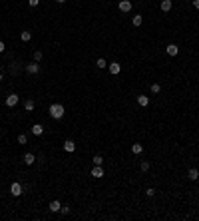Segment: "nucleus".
<instances>
[{
	"mask_svg": "<svg viewBox=\"0 0 199 221\" xmlns=\"http://www.w3.org/2000/svg\"><path fill=\"white\" fill-rule=\"evenodd\" d=\"M193 6H195V10H199V0H193Z\"/></svg>",
	"mask_w": 199,
	"mask_h": 221,
	"instance_id": "c756f323",
	"label": "nucleus"
},
{
	"mask_svg": "<svg viewBox=\"0 0 199 221\" xmlns=\"http://www.w3.org/2000/svg\"><path fill=\"white\" fill-rule=\"evenodd\" d=\"M34 108H36V104H34V100H26V102H24V110H26V112H32Z\"/></svg>",
	"mask_w": 199,
	"mask_h": 221,
	"instance_id": "6ab92c4d",
	"label": "nucleus"
},
{
	"mask_svg": "<svg viewBox=\"0 0 199 221\" xmlns=\"http://www.w3.org/2000/svg\"><path fill=\"white\" fill-rule=\"evenodd\" d=\"M108 70H109V74H112V76H117L121 72V64L112 62V64H108Z\"/></svg>",
	"mask_w": 199,
	"mask_h": 221,
	"instance_id": "7ed1b4c3",
	"label": "nucleus"
},
{
	"mask_svg": "<svg viewBox=\"0 0 199 221\" xmlns=\"http://www.w3.org/2000/svg\"><path fill=\"white\" fill-rule=\"evenodd\" d=\"M141 151H143V146H141V143H132V154H133V155H139Z\"/></svg>",
	"mask_w": 199,
	"mask_h": 221,
	"instance_id": "dca6fc26",
	"label": "nucleus"
},
{
	"mask_svg": "<svg viewBox=\"0 0 199 221\" xmlns=\"http://www.w3.org/2000/svg\"><path fill=\"white\" fill-rule=\"evenodd\" d=\"M96 66H98L100 70H101V68H105V66H108V62H105L104 58H98V62H96Z\"/></svg>",
	"mask_w": 199,
	"mask_h": 221,
	"instance_id": "5701e85b",
	"label": "nucleus"
},
{
	"mask_svg": "<svg viewBox=\"0 0 199 221\" xmlns=\"http://www.w3.org/2000/svg\"><path fill=\"white\" fill-rule=\"evenodd\" d=\"M4 48H6V46H4V42H2V40H0V54H2V52H4Z\"/></svg>",
	"mask_w": 199,
	"mask_h": 221,
	"instance_id": "c85d7f7f",
	"label": "nucleus"
},
{
	"mask_svg": "<svg viewBox=\"0 0 199 221\" xmlns=\"http://www.w3.org/2000/svg\"><path fill=\"white\" fill-rule=\"evenodd\" d=\"M60 209H62V203L58 201V199L50 201V211H52V213H56V211H60Z\"/></svg>",
	"mask_w": 199,
	"mask_h": 221,
	"instance_id": "ddd939ff",
	"label": "nucleus"
},
{
	"mask_svg": "<svg viewBox=\"0 0 199 221\" xmlns=\"http://www.w3.org/2000/svg\"><path fill=\"white\" fill-rule=\"evenodd\" d=\"M165 52L169 54V56H177V54H179V46H177V44H167Z\"/></svg>",
	"mask_w": 199,
	"mask_h": 221,
	"instance_id": "6e6552de",
	"label": "nucleus"
},
{
	"mask_svg": "<svg viewBox=\"0 0 199 221\" xmlns=\"http://www.w3.org/2000/svg\"><path fill=\"white\" fill-rule=\"evenodd\" d=\"M161 92V86L159 84H151V94H159Z\"/></svg>",
	"mask_w": 199,
	"mask_h": 221,
	"instance_id": "4be33fe9",
	"label": "nucleus"
},
{
	"mask_svg": "<svg viewBox=\"0 0 199 221\" xmlns=\"http://www.w3.org/2000/svg\"><path fill=\"white\" fill-rule=\"evenodd\" d=\"M48 112H50V118H52V120H62L64 114H66V110H64V106H62V104H52Z\"/></svg>",
	"mask_w": 199,
	"mask_h": 221,
	"instance_id": "f257e3e1",
	"label": "nucleus"
},
{
	"mask_svg": "<svg viewBox=\"0 0 199 221\" xmlns=\"http://www.w3.org/2000/svg\"><path fill=\"white\" fill-rule=\"evenodd\" d=\"M60 213H62V215H68V213H70V207H68V205H66V207H62Z\"/></svg>",
	"mask_w": 199,
	"mask_h": 221,
	"instance_id": "cd10ccee",
	"label": "nucleus"
},
{
	"mask_svg": "<svg viewBox=\"0 0 199 221\" xmlns=\"http://www.w3.org/2000/svg\"><path fill=\"white\" fill-rule=\"evenodd\" d=\"M38 4H40V0H28V6H32V8H36Z\"/></svg>",
	"mask_w": 199,
	"mask_h": 221,
	"instance_id": "bb28decb",
	"label": "nucleus"
},
{
	"mask_svg": "<svg viewBox=\"0 0 199 221\" xmlns=\"http://www.w3.org/2000/svg\"><path fill=\"white\" fill-rule=\"evenodd\" d=\"M56 2H58V4H64V2H66V0H56Z\"/></svg>",
	"mask_w": 199,
	"mask_h": 221,
	"instance_id": "7c9ffc66",
	"label": "nucleus"
},
{
	"mask_svg": "<svg viewBox=\"0 0 199 221\" xmlns=\"http://www.w3.org/2000/svg\"><path fill=\"white\" fill-rule=\"evenodd\" d=\"M117 8H120L121 12H129L132 10V0H121V2L117 4Z\"/></svg>",
	"mask_w": 199,
	"mask_h": 221,
	"instance_id": "423d86ee",
	"label": "nucleus"
},
{
	"mask_svg": "<svg viewBox=\"0 0 199 221\" xmlns=\"http://www.w3.org/2000/svg\"><path fill=\"white\" fill-rule=\"evenodd\" d=\"M18 100H20L18 94H10V96L6 98V106H8V108H14V106L18 104Z\"/></svg>",
	"mask_w": 199,
	"mask_h": 221,
	"instance_id": "20e7f679",
	"label": "nucleus"
},
{
	"mask_svg": "<svg viewBox=\"0 0 199 221\" xmlns=\"http://www.w3.org/2000/svg\"><path fill=\"white\" fill-rule=\"evenodd\" d=\"M139 167H141V171H147V169H149V161H141Z\"/></svg>",
	"mask_w": 199,
	"mask_h": 221,
	"instance_id": "393cba45",
	"label": "nucleus"
},
{
	"mask_svg": "<svg viewBox=\"0 0 199 221\" xmlns=\"http://www.w3.org/2000/svg\"><path fill=\"white\" fill-rule=\"evenodd\" d=\"M159 8H161V12H169L171 10V0H161Z\"/></svg>",
	"mask_w": 199,
	"mask_h": 221,
	"instance_id": "2eb2a0df",
	"label": "nucleus"
},
{
	"mask_svg": "<svg viewBox=\"0 0 199 221\" xmlns=\"http://www.w3.org/2000/svg\"><path fill=\"white\" fill-rule=\"evenodd\" d=\"M187 177H189V179H191V181H197V179H199V169L191 167V169H189V171H187Z\"/></svg>",
	"mask_w": 199,
	"mask_h": 221,
	"instance_id": "f8f14e48",
	"label": "nucleus"
},
{
	"mask_svg": "<svg viewBox=\"0 0 199 221\" xmlns=\"http://www.w3.org/2000/svg\"><path fill=\"white\" fill-rule=\"evenodd\" d=\"M22 159H24V163H26V165H32L34 161H36V155L28 151V154H24V158H22Z\"/></svg>",
	"mask_w": 199,
	"mask_h": 221,
	"instance_id": "4468645a",
	"label": "nucleus"
},
{
	"mask_svg": "<svg viewBox=\"0 0 199 221\" xmlns=\"http://www.w3.org/2000/svg\"><path fill=\"white\" fill-rule=\"evenodd\" d=\"M137 104L141 106V108H147V106H149V96H137Z\"/></svg>",
	"mask_w": 199,
	"mask_h": 221,
	"instance_id": "9d476101",
	"label": "nucleus"
},
{
	"mask_svg": "<svg viewBox=\"0 0 199 221\" xmlns=\"http://www.w3.org/2000/svg\"><path fill=\"white\" fill-rule=\"evenodd\" d=\"M141 22H143V18H141V14H135V16H133V18H132V24H133V26H135V28H139V26H141Z\"/></svg>",
	"mask_w": 199,
	"mask_h": 221,
	"instance_id": "a211bd4d",
	"label": "nucleus"
},
{
	"mask_svg": "<svg viewBox=\"0 0 199 221\" xmlns=\"http://www.w3.org/2000/svg\"><path fill=\"white\" fill-rule=\"evenodd\" d=\"M2 80H4V76H2V74H0V82H2Z\"/></svg>",
	"mask_w": 199,
	"mask_h": 221,
	"instance_id": "2f4dec72",
	"label": "nucleus"
},
{
	"mask_svg": "<svg viewBox=\"0 0 199 221\" xmlns=\"http://www.w3.org/2000/svg\"><path fill=\"white\" fill-rule=\"evenodd\" d=\"M30 131H32L34 135H42V134H44V126H40V124H34V126L30 127Z\"/></svg>",
	"mask_w": 199,
	"mask_h": 221,
	"instance_id": "9b49d317",
	"label": "nucleus"
},
{
	"mask_svg": "<svg viewBox=\"0 0 199 221\" xmlns=\"http://www.w3.org/2000/svg\"><path fill=\"white\" fill-rule=\"evenodd\" d=\"M26 72H28V74H38V72H40V64H38V62L26 64Z\"/></svg>",
	"mask_w": 199,
	"mask_h": 221,
	"instance_id": "39448f33",
	"label": "nucleus"
},
{
	"mask_svg": "<svg viewBox=\"0 0 199 221\" xmlns=\"http://www.w3.org/2000/svg\"><path fill=\"white\" fill-rule=\"evenodd\" d=\"M145 195H147V197H153V195H155V189L147 187V189H145Z\"/></svg>",
	"mask_w": 199,
	"mask_h": 221,
	"instance_id": "a878e982",
	"label": "nucleus"
},
{
	"mask_svg": "<svg viewBox=\"0 0 199 221\" xmlns=\"http://www.w3.org/2000/svg\"><path fill=\"white\" fill-rule=\"evenodd\" d=\"M62 147H64V151H68V154H74V151H76V143L72 142V139L64 142V146H62Z\"/></svg>",
	"mask_w": 199,
	"mask_h": 221,
	"instance_id": "1a4fd4ad",
	"label": "nucleus"
},
{
	"mask_svg": "<svg viewBox=\"0 0 199 221\" xmlns=\"http://www.w3.org/2000/svg\"><path fill=\"white\" fill-rule=\"evenodd\" d=\"M104 169H101V165H94V169H92V177H96V179H100V177H104Z\"/></svg>",
	"mask_w": 199,
	"mask_h": 221,
	"instance_id": "0eeeda50",
	"label": "nucleus"
},
{
	"mask_svg": "<svg viewBox=\"0 0 199 221\" xmlns=\"http://www.w3.org/2000/svg\"><path fill=\"white\" fill-rule=\"evenodd\" d=\"M26 142H28L26 134H20V135H18V143H20V146H24V143H26Z\"/></svg>",
	"mask_w": 199,
	"mask_h": 221,
	"instance_id": "b1692460",
	"label": "nucleus"
},
{
	"mask_svg": "<svg viewBox=\"0 0 199 221\" xmlns=\"http://www.w3.org/2000/svg\"><path fill=\"white\" fill-rule=\"evenodd\" d=\"M10 193L14 195V197H20V195L24 193V187H22L20 183H18V181H14V183L10 185Z\"/></svg>",
	"mask_w": 199,
	"mask_h": 221,
	"instance_id": "f03ea898",
	"label": "nucleus"
},
{
	"mask_svg": "<svg viewBox=\"0 0 199 221\" xmlns=\"http://www.w3.org/2000/svg\"><path fill=\"white\" fill-rule=\"evenodd\" d=\"M20 40H22V42H30V40H32V34H30V30L20 32Z\"/></svg>",
	"mask_w": 199,
	"mask_h": 221,
	"instance_id": "f3484780",
	"label": "nucleus"
},
{
	"mask_svg": "<svg viewBox=\"0 0 199 221\" xmlns=\"http://www.w3.org/2000/svg\"><path fill=\"white\" fill-rule=\"evenodd\" d=\"M92 161H94V165H101V163H104V158H101V155H94Z\"/></svg>",
	"mask_w": 199,
	"mask_h": 221,
	"instance_id": "aec40b11",
	"label": "nucleus"
},
{
	"mask_svg": "<svg viewBox=\"0 0 199 221\" xmlns=\"http://www.w3.org/2000/svg\"><path fill=\"white\" fill-rule=\"evenodd\" d=\"M42 58H44V54H42L40 50H36V52H34V62H42Z\"/></svg>",
	"mask_w": 199,
	"mask_h": 221,
	"instance_id": "412c9836",
	"label": "nucleus"
}]
</instances>
